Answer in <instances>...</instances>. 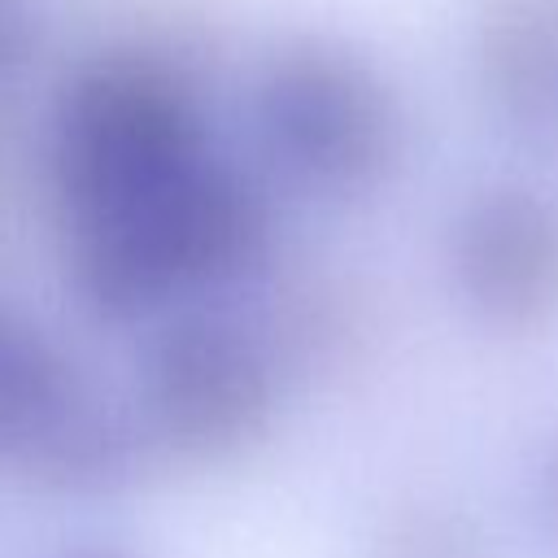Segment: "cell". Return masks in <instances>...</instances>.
<instances>
[{
    "mask_svg": "<svg viewBox=\"0 0 558 558\" xmlns=\"http://www.w3.org/2000/svg\"><path fill=\"white\" fill-rule=\"evenodd\" d=\"M266 248V192L214 153L153 196L65 227L74 296L100 323H140L187 292L235 283Z\"/></svg>",
    "mask_w": 558,
    "mask_h": 558,
    "instance_id": "cell-1",
    "label": "cell"
},
{
    "mask_svg": "<svg viewBox=\"0 0 558 558\" xmlns=\"http://www.w3.org/2000/svg\"><path fill=\"white\" fill-rule=\"evenodd\" d=\"M57 558H148V554H140L135 545H126V541H113V536H92V541L65 545Z\"/></svg>",
    "mask_w": 558,
    "mask_h": 558,
    "instance_id": "cell-11",
    "label": "cell"
},
{
    "mask_svg": "<svg viewBox=\"0 0 558 558\" xmlns=\"http://www.w3.org/2000/svg\"><path fill=\"white\" fill-rule=\"evenodd\" d=\"M248 109L262 157L305 196L357 201L397 170L401 100L349 44L318 35L279 44L253 78Z\"/></svg>",
    "mask_w": 558,
    "mask_h": 558,
    "instance_id": "cell-3",
    "label": "cell"
},
{
    "mask_svg": "<svg viewBox=\"0 0 558 558\" xmlns=\"http://www.w3.org/2000/svg\"><path fill=\"white\" fill-rule=\"evenodd\" d=\"M209 157L187 83L157 57L100 52L57 92L52 183L70 222L118 214Z\"/></svg>",
    "mask_w": 558,
    "mask_h": 558,
    "instance_id": "cell-2",
    "label": "cell"
},
{
    "mask_svg": "<svg viewBox=\"0 0 558 558\" xmlns=\"http://www.w3.org/2000/svg\"><path fill=\"white\" fill-rule=\"evenodd\" d=\"M131 401L100 392L22 310L0 305V471L61 501H109L153 471Z\"/></svg>",
    "mask_w": 558,
    "mask_h": 558,
    "instance_id": "cell-4",
    "label": "cell"
},
{
    "mask_svg": "<svg viewBox=\"0 0 558 558\" xmlns=\"http://www.w3.org/2000/svg\"><path fill=\"white\" fill-rule=\"evenodd\" d=\"M131 410L157 466H235L270 440L283 371L257 327L227 314H179L148 340Z\"/></svg>",
    "mask_w": 558,
    "mask_h": 558,
    "instance_id": "cell-5",
    "label": "cell"
},
{
    "mask_svg": "<svg viewBox=\"0 0 558 558\" xmlns=\"http://www.w3.org/2000/svg\"><path fill=\"white\" fill-rule=\"evenodd\" d=\"M449 275L484 327H545L558 314V205L523 183L471 192L449 222Z\"/></svg>",
    "mask_w": 558,
    "mask_h": 558,
    "instance_id": "cell-6",
    "label": "cell"
},
{
    "mask_svg": "<svg viewBox=\"0 0 558 558\" xmlns=\"http://www.w3.org/2000/svg\"><path fill=\"white\" fill-rule=\"evenodd\" d=\"M536 510L545 519V532L558 541V436L545 445V458L536 471Z\"/></svg>",
    "mask_w": 558,
    "mask_h": 558,
    "instance_id": "cell-10",
    "label": "cell"
},
{
    "mask_svg": "<svg viewBox=\"0 0 558 558\" xmlns=\"http://www.w3.org/2000/svg\"><path fill=\"white\" fill-rule=\"evenodd\" d=\"M35 48H39L35 17L17 0H0V87L13 83L26 70V61L35 57Z\"/></svg>",
    "mask_w": 558,
    "mask_h": 558,
    "instance_id": "cell-9",
    "label": "cell"
},
{
    "mask_svg": "<svg viewBox=\"0 0 558 558\" xmlns=\"http://www.w3.org/2000/svg\"><path fill=\"white\" fill-rule=\"evenodd\" d=\"M366 558H497L475 519L436 501H405L379 514Z\"/></svg>",
    "mask_w": 558,
    "mask_h": 558,
    "instance_id": "cell-8",
    "label": "cell"
},
{
    "mask_svg": "<svg viewBox=\"0 0 558 558\" xmlns=\"http://www.w3.org/2000/svg\"><path fill=\"white\" fill-rule=\"evenodd\" d=\"M475 74L510 126L545 131L558 118V0H480Z\"/></svg>",
    "mask_w": 558,
    "mask_h": 558,
    "instance_id": "cell-7",
    "label": "cell"
}]
</instances>
